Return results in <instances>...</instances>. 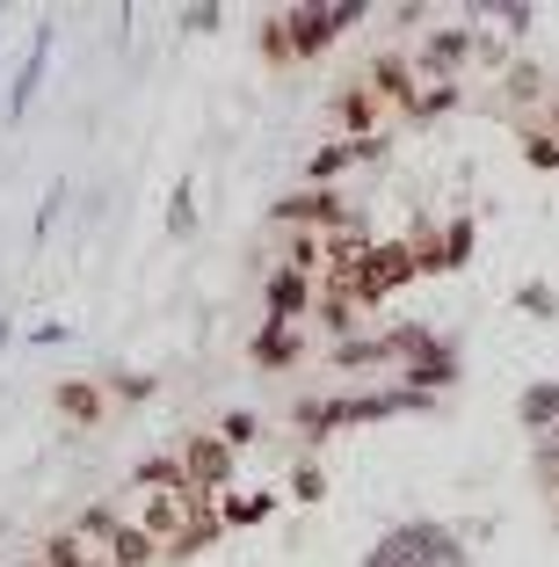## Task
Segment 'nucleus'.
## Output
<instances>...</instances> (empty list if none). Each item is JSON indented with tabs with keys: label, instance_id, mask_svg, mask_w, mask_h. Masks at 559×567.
I'll return each mask as SVG.
<instances>
[{
	"label": "nucleus",
	"instance_id": "nucleus-24",
	"mask_svg": "<svg viewBox=\"0 0 559 567\" xmlns=\"http://www.w3.org/2000/svg\"><path fill=\"white\" fill-rule=\"evenodd\" d=\"M262 59H269V66H291V37H283V16H262Z\"/></svg>",
	"mask_w": 559,
	"mask_h": 567
},
{
	"label": "nucleus",
	"instance_id": "nucleus-31",
	"mask_svg": "<svg viewBox=\"0 0 559 567\" xmlns=\"http://www.w3.org/2000/svg\"><path fill=\"white\" fill-rule=\"evenodd\" d=\"M197 226V204H189V183L175 189V212H167V234H189Z\"/></svg>",
	"mask_w": 559,
	"mask_h": 567
},
{
	"label": "nucleus",
	"instance_id": "nucleus-14",
	"mask_svg": "<svg viewBox=\"0 0 559 567\" xmlns=\"http://www.w3.org/2000/svg\"><path fill=\"white\" fill-rule=\"evenodd\" d=\"M161 560V546H153L146 524H116L110 532V567H153Z\"/></svg>",
	"mask_w": 559,
	"mask_h": 567
},
{
	"label": "nucleus",
	"instance_id": "nucleus-32",
	"mask_svg": "<svg viewBox=\"0 0 559 567\" xmlns=\"http://www.w3.org/2000/svg\"><path fill=\"white\" fill-rule=\"evenodd\" d=\"M110 385L124 393V401H146V393H153V379H146V371H110Z\"/></svg>",
	"mask_w": 559,
	"mask_h": 567
},
{
	"label": "nucleus",
	"instance_id": "nucleus-28",
	"mask_svg": "<svg viewBox=\"0 0 559 567\" xmlns=\"http://www.w3.org/2000/svg\"><path fill=\"white\" fill-rule=\"evenodd\" d=\"M509 95H516V102H538V95H545V73H538V66H509Z\"/></svg>",
	"mask_w": 559,
	"mask_h": 567
},
{
	"label": "nucleus",
	"instance_id": "nucleus-3",
	"mask_svg": "<svg viewBox=\"0 0 559 567\" xmlns=\"http://www.w3.org/2000/svg\"><path fill=\"white\" fill-rule=\"evenodd\" d=\"M400 342V357H407V379H414V393H436V385H451L458 379V357L436 342V334H422V328H400L393 334Z\"/></svg>",
	"mask_w": 559,
	"mask_h": 567
},
{
	"label": "nucleus",
	"instance_id": "nucleus-34",
	"mask_svg": "<svg viewBox=\"0 0 559 567\" xmlns=\"http://www.w3.org/2000/svg\"><path fill=\"white\" fill-rule=\"evenodd\" d=\"M538 481H552V487H559V430L538 444Z\"/></svg>",
	"mask_w": 559,
	"mask_h": 567
},
{
	"label": "nucleus",
	"instance_id": "nucleus-2",
	"mask_svg": "<svg viewBox=\"0 0 559 567\" xmlns=\"http://www.w3.org/2000/svg\"><path fill=\"white\" fill-rule=\"evenodd\" d=\"M414 269H422V262H414V240H371V255H363V269H356V306L393 299Z\"/></svg>",
	"mask_w": 559,
	"mask_h": 567
},
{
	"label": "nucleus",
	"instance_id": "nucleus-4",
	"mask_svg": "<svg viewBox=\"0 0 559 567\" xmlns=\"http://www.w3.org/2000/svg\"><path fill=\"white\" fill-rule=\"evenodd\" d=\"M182 473H189V487H197V495H226V487H232V451H226V436H218V430H197L189 444H182Z\"/></svg>",
	"mask_w": 559,
	"mask_h": 567
},
{
	"label": "nucleus",
	"instance_id": "nucleus-37",
	"mask_svg": "<svg viewBox=\"0 0 559 567\" xmlns=\"http://www.w3.org/2000/svg\"><path fill=\"white\" fill-rule=\"evenodd\" d=\"M22 567H44V560H22Z\"/></svg>",
	"mask_w": 559,
	"mask_h": 567
},
{
	"label": "nucleus",
	"instance_id": "nucleus-1",
	"mask_svg": "<svg viewBox=\"0 0 559 567\" xmlns=\"http://www.w3.org/2000/svg\"><path fill=\"white\" fill-rule=\"evenodd\" d=\"M363 567H473V560H465V546L444 524H400V532H385L379 546H371Z\"/></svg>",
	"mask_w": 559,
	"mask_h": 567
},
{
	"label": "nucleus",
	"instance_id": "nucleus-13",
	"mask_svg": "<svg viewBox=\"0 0 559 567\" xmlns=\"http://www.w3.org/2000/svg\"><path fill=\"white\" fill-rule=\"evenodd\" d=\"M51 408L66 422H81V430H102V415H110V401H102V385H87V379H66L59 393H51Z\"/></svg>",
	"mask_w": 559,
	"mask_h": 567
},
{
	"label": "nucleus",
	"instance_id": "nucleus-38",
	"mask_svg": "<svg viewBox=\"0 0 559 567\" xmlns=\"http://www.w3.org/2000/svg\"><path fill=\"white\" fill-rule=\"evenodd\" d=\"M95 567H102V560H95Z\"/></svg>",
	"mask_w": 559,
	"mask_h": 567
},
{
	"label": "nucleus",
	"instance_id": "nucleus-12",
	"mask_svg": "<svg viewBox=\"0 0 559 567\" xmlns=\"http://www.w3.org/2000/svg\"><path fill=\"white\" fill-rule=\"evenodd\" d=\"M414 262H422V269H465V262H473V218H451L428 248H414Z\"/></svg>",
	"mask_w": 559,
	"mask_h": 567
},
{
	"label": "nucleus",
	"instance_id": "nucleus-19",
	"mask_svg": "<svg viewBox=\"0 0 559 567\" xmlns=\"http://www.w3.org/2000/svg\"><path fill=\"white\" fill-rule=\"evenodd\" d=\"M349 161H363V146H356V138H334V146H320V153H313V189H328Z\"/></svg>",
	"mask_w": 559,
	"mask_h": 567
},
{
	"label": "nucleus",
	"instance_id": "nucleus-10",
	"mask_svg": "<svg viewBox=\"0 0 559 567\" xmlns=\"http://www.w3.org/2000/svg\"><path fill=\"white\" fill-rule=\"evenodd\" d=\"M44 51H51V22L30 37V51H22V73H15V87H8V124H22V117H30L37 81H44Z\"/></svg>",
	"mask_w": 559,
	"mask_h": 567
},
{
	"label": "nucleus",
	"instance_id": "nucleus-11",
	"mask_svg": "<svg viewBox=\"0 0 559 567\" xmlns=\"http://www.w3.org/2000/svg\"><path fill=\"white\" fill-rule=\"evenodd\" d=\"M363 87H371L379 102H393L400 117L414 110V66H407V59H393V51H385V59H371V73H363Z\"/></svg>",
	"mask_w": 559,
	"mask_h": 567
},
{
	"label": "nucleus",
	"instance_id": "nucleus-20",
	"mask_svg": "<svg viewBox=\"0 0 559 567\" xmlns=\"http://www.w3.org/2000/svg\"><path fill=\"white\" fill-rule=\"evenodd\" d=\"M44 567H95V546L81 532H59V538H44Z\"/></svg>",
	"mask_w": 559,
	"mask_h": 567
},
{
	"label": "nucleus",
	"instance_id": "nucleus-35",
	"mask_svg": "<svg viewBox=\"0 0 559 567\" xmlns=\"http://www.w3.org/2000/svg\"><path fill=\"white\" fill-rule=\"evenodd\" d=\"M8 334H15V320H0V350H8Z\"/></svg>",
	"mask_w": 559,
	"mask_h": 567
},
{
	"label": "nucleus",
	"instance_id": "nucleus-26",
	"mask_svg": "<svg viewBox=\"0 0 559 567\" xmlns=\"http://www.w3.org/2000/svg\"><path fill=\"white\" fill-rule=\"evenodd\" d=\"M116 524H124V517H116L110 502H87V517H81V538H87V546H95V538H110Z\"/></svg>",
	"mask_w": 559,
	"mask_h": 567
},
{
	"label": "nucleus",
	"instance_id": "nucleus-17",
	"mask_svg": "<svg viewBox=\"0 0 559 567\" xmlns=\"http://www.w3.org/2000/svg\"><path fill=\"white\" fill-rule=\"evenodd\" d=\"M320 262H328V234H306V226H291V240H283V269H291V277H313Z\"/></svg>",
	"mask_w": 559,
	"mask_h": 567
},
{
	"label": "nucleus",
	"instance_id": "nucleus-33",
	"mask_svg": "<svg viewBox=\"0 0 559 567\" xmlns=\"http://www.w3.org/2000/svg\"><path fill=\"white\" fill-rule=\"evenodd\" d=\"M552 284H524V313H538V320H552Z\"/></svg>",
	"mask_w": 559,
	"mask_h": 567
},
{
	"label": "nucleus",
	"instance_id": "nucleus-25",
	"mask_svg": "<svg viewBox=\"0 0 559 567\" xmlns=\"http://www.w3.org/2000/svg\"><path fill=\"white\" fill-rule=\"evenodd\" d=\"M255 430H262V422L247 415V408H232L226 422H218V436H226V451H240V444H255Z\"/></svg>",
	"mask_w": 559,
	"mask_h": 567
},
{
	"label": "nucleus",
	"instance_id": "nucleus-15",
	"mask_svg": "<svg viewBox=\"0 0 559 567\" xmlns=\"http://www.w3.org/2000/svg\"><path fill=\"white\" fill-rule=\"evenodd\" d=\"M516 422H524V430H538V436H552L559 430V379L530 385L524 401H516Z\"/></svg>",
	"mask_w": 559,
	"mask_h": 567
},
{
	"label": "nucleus",
	"instance_id": "nucleus-6",
	"mask_svg": "<svg viewBox=\"0 0 559 567\" xmlns=\"http://www.w3.org/2000/svg\"><path fill=\"white\" fill-rule=\"evenodd\" d=\"M283 37H291V59H320V51L342 37L334 0H328V8H283Z\"/></svg>",
	"mask_w": 559,
	"mask_h": 567
},
{
	"label": "nucleus",
	"instance_id": "nucleus-16",
	"mask_svg": "<svg viewBox=\"0 0 559 567\" xmlns=\"http://www.w3.org/2000/svg\"><path fill=\"white\" fill-rule=\"evenodd\" d=\"M255 364L262 371H283V364H298V328H277V320H262V334H255Z\"/></svg>",
	"mask_w": 559,
	"mask_h": 567
},
{
	"label": "nucleus",
	"instance_id": "nucleus-36",
	"mask_svg": "<svg viewBox=\"0 0 559 567\" xmlns=\"http://www.w3.org/2000/svg\"><path fill=\"white\" fill-rule=\"evenodd\" d=\"M545 138H559V102H552V132H545Z\"/></svg>",
	"mask_w": 559,
	"mask_h": 567
},
{
	"label": "nucleus",
	"instance_id": "nucleus-29",
	"mask_svg": "<svg viewBox=\"0 0 559 567\" xmlns=\"http://www.w3.org/2000/svg\"><path fill=\"white\" fill-rule=\"evenodd\" d=\"M291 495L298 502H320V495H328V473H320V466H298L291 473Z\"/></svg>",
	"mask_w": 559,
	"mask_h": 567
},
{
	"label": "nucleus",
	"instance_id": "nucleus-27",
	"mask_svg": "<svg viewBox=\"0 0 559 567\" xmlns=\"http://www.w3.org/2000/svg\"><path fill=\"white\" fill-rule=\"evenodd\" d=\"M320 320H328L334 334H349V320H356V299H342V291H320Z\"/></svg>",
	"mask_w": 559,
	"mask_h": 567
},
{
	"label": "nucleus",
	"instance_id": "nucleus-8",
	"mask_svg": "<svg viewBox=\"0 0 559 567\" xmlns=\"http://www.w3.org/2000/svg\"><path fill=\"white\" fill-rule=\"evenodd\" d=\"M334 117H342V132L356 138V146H363V138H385V132H379V117H385V102L371 95V87H363V81H349L342 95H334Z\"/></svg>",
	"mask_w": 559,
	"mask_h": 567
},
{
	"label": "nucleus",
	"instance_id": "nucleus-18",
	"mask_svg": "<svg viewBox=\"0 0 559 567\" xmlns=\"http://www.w3.org/2000/svg\"><path fill=\"white\" fill-rule=\"evenodd\" d=\"M138 487H153V495H197L182 458H138Z\"/></svg>",
	"mask_w": 559,
	"mask_h": 567
},
{
	"label": "nucleus",
	"instance_id": "nucleus-7",
	"mask_svg": "<svg viewBox=\"0 0 559 567\" xmlns=\"http://www.w3.org/2000/svg\"><path fill=\"white\" fill-rule=\"evenodd\" d=\"M262 306H269V320H277V328H291L298 313H313V277L269 269V284H262Z\"/></svg>",
	"mask_w": 559,
	"mask_h": 567
},
{
	"label": "nucleus",
	"instance_id": "nucleus-21",
	"mask_svg": "<svg viewBox=\"0 0 559 567\" xmlns=\"http://www.w3.org/2000/svg\"><path fill=\"white\" fill-rule=\"evenodd\" d=\"M385 357H400L393 334H379V342H342L334 350V371H356V364H385Z\"/></svg>",
	"mask_w": 559,
	"mask_h": 567
},
{
	"label": "nucleus",
	"instance_id": "nucleus-5",
	"mask_svg": "<svg viewBox=\"0 0 559 567\" xmlns=\"http://www.w3.org/2000/svg\"><path fill=\"white\" fill-rule=\"evenodd\" d=\"M277 226H306V234H342L349 226V204L342 189H298V197L277 204Z\"/></svg>",
	"mask_w": 559,
	"mask_h": 567
},
{
	"label": "nucleus",
	"instance_id": "nucleus-23",
	"mask_svg": "<svg viewBox=\"0 0 559 567\" xmlns=\"http://www.w3.org/2000/svg\"><path fill=\"white\" fill-rule=\"evenodd\" d=\"M451 102H458V81H428V87H414V110H407V117H444Z\"/></svg>",
	"mask_w": 559,
	"mask_h": 567
},
{
	"label": "nucleus",
	"instance_id": "nucleus-9",
	"mask_svg": "<svg viewBox=\"0 0 559 567\" xmlns=\"http://www.w3.org/2000/svg\"><path fill=\"white\" fill-rule=\"evenodd\" d=\"M465 59H473V30H428V44H422V73L428 81H458Z\"/></svg>",
	"mask_w": 559,
	"mask_h": 567
},
{
	"label": "nucleus",
	"instance_id": "nucleus-30",
	"mask_svg": "<svg viewBox=\"0 0 559 567\" xmlns=\"http://www.w3.org/2000/svg\"><path fill=\"white\" fill-rule=\"evenodd\" d=\"M524 161H530V167H559V138L530 132V138H524Z\"/></svg>",
	"mask_w": 559,
	"mask_h": 567
},
{
	"label": "nucleus",
	"instance_id": "nucleus-22",
	"mask_svg": "<svg viewBox=\"0 0 559 567\" xmlns=\"http://www.w3.org/2000/svg\"><path fill=\"white\" fill-rule=\"evenodd\" d=\"M277 495H218V524H262Z\"/></svg>",
	"mask_w": 559,
	"mask_h": 567
}]
</instances>
